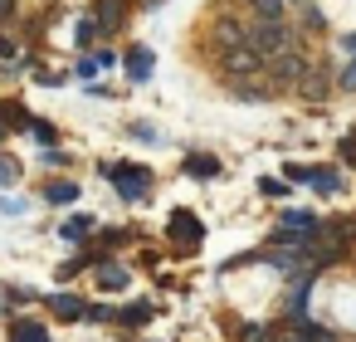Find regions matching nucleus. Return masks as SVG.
<instances>
[{"instance_id": "nucleus-9", "label": "nucleus", "mask_w": 356, "mask_h": 342, "mask_svg": "<svg viewBox=\"0 0 356 342\" xmlns=\"http://www.w3.org/2000/svg\"><path fill=\"white\" fill-rule=\"evenodd\" d=\"M152 74H156V49L152 45H127L122 49V79L137 88V84H152Z\"/></svg>"}, {"instance_id": "nucleus-3", "label": "nucleus", "mask_w": 356, "mask_h": 342, "mask_svg": "<svg viewBox=\"0 0 356 342\" xmlns=\"http://www.w3.org/2000/svg\"><path fill=\"white\" fill-rule=\"evenodd\" d=\"M298 45H307V40L298 35L293 20H249V49H259L264 64L273 54H283V49H298Z\"/></svg>"}, {"instance_id": "nucleus-2", "label": "nucleus", "mask_w": 356, "mask_h": 342, "mask_svg": "<svg viewBox=\"0 0 356 342\" xmlns=\"http://www.w3.org/2000/svg\"><path fill=\"white\" fill-rule=\"evenodd\" d=\"M239 45H249V15L244 10H229V6L215 0V10H210V20L200 30V49L210 59H220L225 49H239Z\"/></svg>"}, {"instance_id": "nucleus-24", "label": "nucleus", "mask_w": 356, "mask_h": 342, "mask_svg": "<svg viewBox=\"0 0 356 342\" xmlns=\"http://www.w3.org/2000/svg\"><path fill=\"white\" fill-rule=\"evenodd\" d=\"M322 235H332V240L356 249V210L351 215H322Z\"/></svg>"}, {"instance_id": "nucleus-40", "label": "nucleus", "mask_w": 356, "mask_h": 342, "mask_svg": "<svg viewBox=\"0 0 356 342\" xmlns=\"http://www.w3.org/2000/svg\"><path fill=\"white\" fill-rule=\"evenodd\" d=\"M83 93H88V98H118V88H113V84H98V79L83 84Z\"/></svg>"}, {"instance_id": "nucleus-16", "label": "nucleus", "mask_w": 356, "mask_h": 342, "mask_svg": "<svg viewBox=\"0 0 356 342\" xmlns=\"http://www.w3.org/2000/svg\"><path fill=\"white\" fill-rule=\"evenodd\" d=\"M132 240H137V230H132V225H98V230H93V240H88V249H93L98 259H108V254L127 249Z\"/></svg>"}, {"instance_id": "nucleus-17", "label": "nucleus", "mask_w": 356, "mask_h": 342, "mask_svg": "<svg viewBox=\"0 0 356 342\" xmlns=\"http://www.w3.org/2000/svg\"><path fill=\"white\" fill-rule=\"evenodd\" d=\"M312 196H341L346 191V171L337 162H312V181H307Z\"/></svg>"}, {"instance_id": "nucleus-32", "label": "nucleus", "mask_w": 356, "mask_h": 342, "mask_svg": "<svg viewBox=\"0 0 356 342\" xmlns=\"http://www.w3.org/2000/svg\"><path fill=\"white\" fill-rule=\"evenodd\" d=\"M332 162H337L341 171H356V127L337 137V152H332Z\"/></svg>"}, {"instance_id": "nucleus-35", "label": "nucleus", "mask_w": 356, "mask_h": 342, "mask_svg": "<svg viewBox=\"0 0 356 342\" xmlns=\"http://www.w3.org/2000/svg\"><path fill=\"white\" fill-rule=\"evenodd\" d=\"M283 181H293V186H307L312 181V162H283V171H278Z\"/></svg>"}, {"instance_id": "nucleus-27", "label": "nucleus", "mask_w": 356, "mask_h": 342, "mask_svg": "<svg viewBox=\"0 0 356 342\" xmlns=\"http://www.w3.org/2000/svg\"><path fill=\"white\" fill-rule=\"evenodd\" d=\"M93 264H98V254H93V249H79L74 259H64V264L54 269V279L69 288V279H79V274H83V269H93Z\"/></svg>"}, {"instance_id": "nucleus-6", "label": "nucleus", "mask_w": 356, "mask_h": 342, "mask_svg": "<svg viewBox=\"0 0 356 342\" xmlns=\"http://www.w3.org/2000/svg\"><path fill=\"white\" fill-rule=\"evenodd\" d=\"M166 244H171V254H200V244H205V220H200L191 205H176V210L166 215Z\"/></svg>"}, {"instance_id": "nucleus-43", "label": "nucleus", "mask_w": 356, "mask_h": 342, "mask_svg": "<svg viewBox=\"0 0 356 342\" xmlns=\"http://www.w3.org/2000/svg\"><path fill=\"white\" fill-rule=\"evenodd\" d=\"M6 142H10V132H6V127H0V152H6Z\"/></svg>"}, {"instance_id": "nucleus-34", "label": "nucleus", "mask_w": 356, "mask_h": 342, "mask_svg": "<svg viewBox=\"0 0 356 342\" xmlns=\"http://www.w3.org/2000/svg\"><path fill=\"white\" fill-rule=\"evenodd\" d=\"M69 69H74V84H93V79H103V69H98V59H93V54H79Z\"/></svg>"}, {"instance_id": "nucleus-8", "label": "nucleus", "mask_w": 356, "mask_h": 342, "mask_svg": "<svg viewBox=\"0 0 356 342\" xmlns=\"http://www.w3.org/2000/svg\"><path fill=\"white\" fill-rule=\"evenodd\" d=\"M215 64V74L220 79H249V74H264V54L259 49H249V45H239V49H225L220 59H210Z\"/></svg>"}, {"instance_id": "nucleus-29", "label": "nucleus", "mask_w": 356, "mask_h": 342, "mask_svg": "<svg viewBox=\"0 0 356 342\" xmlns=\"http://www.w3.org/2000/svg\"><path fill=\"white\" fill-rule=\"evenodd\" d=\"M127 137H132V142H142V147H161V142H166V137H161V127H156V123H147V118H132V123H127Z\"/></svg>"}, {"instance_id": "nucleus-44", "label": "nucleus", "mask_w": 356, "mask_h": 342, "mask_svg": "<svg viewBox=\"0 0 356 342\" xmlns=\"http://www.w3.org/2000/svg\"><path fill=\"white\" fill-rule=\"evenodd\" d=\"M288 6H298V0H288Z\"/></svg>"}, {"instance_id": "nucleus-10", "label": "nucleus", "mask_w": 356, "mask_h": 342, "mask_svg": "<svg viewBox=\"0 0 356 342\" xmlns=\"http://www.w3.org/2000/svg\"><path fill=\"white\" fill-rule=\"evenodd\" d=\"M225 93L234 103H273L278 88L268 84V74H249V79H225Z\"/></svg>"}, {"instance_id": "nucleus-38", "label": "nucleus", "mask_w": 356, "mask_h": 342, "mask_svg": "<svg viewBox=\"0 0 356 342\" xmlns=\"http://www.w3.org/2000/svg\"><path fill=\"white\" fill-rule=\"evenodd\" d=\"M25 49H20V40L15 35H6V30H0V64H15Z\"/></svg>"}, {"instance_id": "nucleus-25", "label": "nucleus", "mask_w": 356, "mask_h": 342, "mask_svg": "<svg viewBox=\"0 0 356 342\" xmlns=\"http://www.w3.org/2000/svg\"><path fill=\"white\" fill-rule=\"evenodd\" d=\"M25 137H30V142H35L40 152H49V147H59V123H49V118H40V113H35V118H30V132H25Z\"/></svg>"}, {"instance_id": "nucleus-39", "label": "nucleus", "mask_w": 356, "mask_h": 342, "mask_svg": "<svg viewBox=\"0 0 356 342\" xmlns=\"http://www.w3.org/2000/svg\"><path fill=\"white\" fill-rule=\"evenodd\" d=\"M88 322H118V303H93L88 308Z\"/></svg>"}, {"instance_id": "nucleus-28", "label": "nucleus", "mask_w": 356, "mask_h": 342, "mask_svg": "<svg viewBox=\"0 0 356 342\" xmlns=\"http://www.w3.org/2000/svg\"><path fill=\"white\" fill-rule=\"evenodd\" d=\"M234 342H278V322H239Z\"/></svg>"}, {"instance_id": "nucleus-15", "label": "nucleus", "mask_w": 356, "mask_h": 342, "mask_svg": "<svg viewBox=\"0 0 356 342\" xmlns=\"http://www.w3.org/2000/svg\"><path fill=\"white\" fill-rule=\"evenodd\" d=\"M93 230H98V220H93L88 210H69L64 225H59V244H69V249H88Z\"/></svg>"}, {"instance_id": "nucleus-14", "label": "nucleus", "mask_w": 356, "mask_h": 342, "mask_svg": "<svg viewBox=\"0 0 356 342\" xmlns=\"http://www.w3.org/2000/svg\"><path fill=\"white\" fill-rule=\"evenodd\" d=\"M44 308L54 313V318H64V322H88V298L83 293H74V288H59V293H44Z\"/></svg>"}, {"instance_id": "nucleus-20", "label": "nucleus", "mask_w": 356, "mask_h": 342, "mask_svg": "<svg viewBox=\"0 0 356 342\" xmlns=\"http://www.w3.org/2000/svg\"><path fill=\"white\" fill-rule=\"evenodd\" d=\"M273 225H283V230H307V235H317V230H322V210H312V205H283Z\"/></svg>"}, {"instance_id": "nucleus-23", "label": "nucleus", "mask_w": 356, "mask_h": 342, "mask_svg": "<svg viewBox=\"0 0 356 342\" xmlns=\"http://www.w3.org/2000/svg\"><path fill=\"white\" fill-rule=\"evenodd\" d=\"M244 15L249 20H293V6L288 0H249Z\"/></svg>"}, {"instance_id": "nucleus-42", "label": "nucleus", "mask_w": 356, "mask_h": 342, "mask_svg": "<svg viewBox=\"0 0 356 342\" xmlns=\"http://www.w3.org/2000/svg\"><path fill=\"white\" fill-rule=\"evenodd\" d=\"M166 6V0H142V10H161Z\"/></svg>"}, {"instance_id": "nucleus-7", "label": "nucleus", "mask_w": 356, "mask_h": 342, "mask_svg": "<svg viewBox=\"0 0 356 342\" xmlns=\"http://www.w3.org/2000/svg\"><path fill=\"white\" fill-rule=\"evenodd\" d=\"M132 10H137L132 0H88V15H93V25H98L103 45H108V40H118V35L127 30Z\"/></svg>"}, {"instance_id": "nucleus-11", "label": "nucleus", "mask_w": 356, "mask_h": 342, "mask_svg": "<svg viewBox=\"0 0 356 342\" xmlns=\"http://www.w3.org/2000/svg\"><path fill=\"white\" fill-rule=\"evenodd\" d=\"M181 176H191V181H220L225 176V162L215 157V152H205V147H191L186 157H181Z\"/></svg>"}, {"instance_id": "nucleus-19", "label": "nucleus", "mask_w": 356, "mask_h": 342, "mask_svg": "<svg viewBox=\"0 0 356 342\" xmlns=\"http://www.w3.org/2000/svg\"><path fill=\"white\" fill-rule=\"evenodd\" d=\"M293 25H298V35H302V40L327 35V15H322L317 0H298V6H293Z\"/></svg>"}, {"instance_id": "nucleus-1", "label": "nucleus", "mask_w": 356, "mask_h": 342, "mask_svg": "<svg viewBox=\"0 0 356 342\" xmlns=\"http://www.w3.org/2000/svg\"><path fill=\"white\" fill-rule=\"evenodd\" d=\"M108 186H113V196L122 201V205H147L152 201V191H156V171L147 166V162H122V157H103L98 166H93Z\"/></svg>"}, {"instance_id": "nucleus-4", "label": "nucleus", "mask_w": 356, "mask_h": 342, "mask_svg": "<svg viewBox=\"0 0 356 342\" xmlns=\"http://www.w3.org/2000/svg\"><path fill=\"white\" fill-rule=\"evenodd\" d=\"M312 49L307 45H298V49H283V54H273L268 64H264V74H268V84L278 88V93H293L298 84H302V74L312 69Z\"/></svg>"}, {"instance_id": "nucleus-22", "label": "nucleus", "mask_w": 356, "mask_h": 342, "mask_svg": "<svg viewBox=\"0 0 356 342\" xmlns=\"http://www.w3.org/2000/svg\"><path fill=\"white\" fill-rule=\"evenodd\" d=\"M98 45H103V35H98V25H93V15L83 10V15L74 20V45H69V49H74V54H93Z\"/></svg>"}, {"instance_id": "nucleus-30", "label": "nucleus", "mask_w": 356, "mask_h": 342, "mask_svg": "<svg viewBox=\"0 0 356 342\" xmlns=\"http://www.w3.org/2000/svg\"><path fill=\"white\" fill-rule=\"evenodd\" d=\"M254 191H259L264 201H293V181H283V176H259Z\"/></svg>"}, {"instance_id": "nucleus-18", "label": "nucleus", "mask_w": 356, "mask_h": 342, "mask_svg": "<svg viewBox=\"0 0 356 342\" xmlns=\"http://www.w3.org/2000/svg\"><path fill=\"white\" fill-rule=\"evenodd\" d=\"M30 118H35V113H30V103H25V98L0 93V127H6L10 137H15V132L25 137V132H30Z\"/></svg>"}, {"instance_id": "nucleus-12", "label": "nucleus", "mask_w": 356, "mask_h": 342, "mask_svg": "<svg viewBox=\"0 0 356 342\" xmlns=\"http://www.w3.org/2000/svg\"><path fill=\"white\" fill-rule=\"evenodd\" d=\"M93 288H98V293H127V288H132V269L108 254V259L93 264Z\"/></svg>"}, {"instance_id": "nucleus-31", "label": "nucleus", "mask_w": 356, "mask_h": 342, "mask_svg": "<svg viewBox=\"0 0 356 342\" xmlns=\"http://www.w3.org/2000/svg\"><path fill=\"white\" fill-rule=\"evenodd\" d=\"M79 157L74 152H64V147H49V152H40V166L44 171H54V176H69V166H74Z\"/></svg>"}, {"instance_id": "nucleus-13", "label": "nucleus", "mask_w": 356, "mask_h": 342, "mask_svg": "<svg viewBox=\"0 0 356 342\" xmlns=\"http://www.w3.org/2000/svg\"><path fill=\"white\" fill-rule=\"evenodd\" d=\"M40 201L54 205V210H74V205L83 201V186H79L74 176H49V181L40 186Z\"/></svg>"}, {"instance_id": "nucleus-37", "label": "nucleus", "mask_w": 356, "mask_h": 342, "mask_svg": "<svg viewBox=\"0 0 356 342\" xmlns=\"http://www.w3.org/2000/svg\"><path fill=\"white\" fill-rule=\"evenodd\" d=\"M93 59H98V69H103V74L122 69V54H118V49H108V45H98V49H93Z\"/></svg>"}, {"instance_id": "nucleus-41", "label": "nucleus", "mask_w": 356, "mask_h": 342, "mask_svg": "<svg viewBox=\"0 0 356 342\" xmlns=\"http://www.w3.org/2000/svg\"><path fill=\"white\" fill-rule=\"evenodd\" d=\"M15 15H20V0H0V30H6Z\"/></svg>"}, {"instance_id": "nucleus-21", "label": "nucleus", "mask_w": 356, "mask_h": 342, "mask_svg": "<svg viewBox=\"0 0 356 342\" xmlns=\"http://www.w3.org/2000/svg\"><path fill=\"white\" fill-rule=\"evenodd\" d=\"M152 318H156V303L152 298H132V303L118 308V327H127V332H142Z\"/></svg>"}, {"instance_id": "nucleus-5", "label": "nucleus", "mask_w": 356, "mask_h": 342, "mask_svg": "<svg viewBox=\"0 0 356 342\" xmlns=\"http://www.w3.org/2000/svg\"><path fill=\"white\" fill-rule=\"evenodd\" d=\"M293 98H298V103H307V108H327V103L337 98V64L317 54V59H312V69L302 74V84L293 88Z\"/></svg>"}, {"instance_id": "nucleus-36", "label": "nucleus", "mask_w": 356, "mask_h": 342, "mask_svg": "<svg viewBox=\"0 0 356 342\" xmlns=\"http://www.w3.org/2000/svg\"><path fill=\"white\" fill-rule=\"evenodd\" d=\"M25 210H30V201H25V196L0 191V215H6V220H15V215H25Z\"/></svg>"}, {"instance_id": "nucleus-33", "label": "nucleus", "mask_w": 356, "mask_h": 342, "mask_svg": "<svg viewBox=\"0 0 356 342\" xmlns=\"http://www.w3.org/2000/svg\"><path fill=\"white\" fill-rule=\"evenodd\" d=\"M20 176H25V162H20V157H10V152H0V191H10Z\"/></svg>"}, {"instance_id": "nucleus-26", "label": "nucleus", "mask_w": 356, "mask_h": 342, "mask_svg": "<svg viewBox=\"0 0 356 342\" xmlns=\"http://www.w3.org/2000/svg\"><path fill=\"white\" fill-rule=\"evenodd\" d=\"M10 342H49V327H44L40 318H30V313H25V318H15V322H10Z\"/></svg>"}]
</instances>
